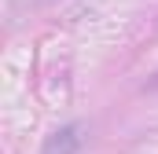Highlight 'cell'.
Returning a JSON list of instances; mask_svg holds the SVG:
<instances>
[{"label":"cell","instance_id":"cell-1","mask_svg":"<svg viewBox=\"0 0 158 154\" xmlns=\"http://www.w3.org/2000/svg\"><path fill=\"white\" fill-rule=\"evenodd\" d=\"M77 147H81V128L77 125H66V128H59V132L48 136V143H44L40 154H74Z\"/></svg>","mask_w":158,"mask_h":154}]
</instances>
